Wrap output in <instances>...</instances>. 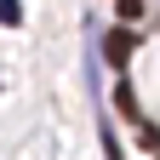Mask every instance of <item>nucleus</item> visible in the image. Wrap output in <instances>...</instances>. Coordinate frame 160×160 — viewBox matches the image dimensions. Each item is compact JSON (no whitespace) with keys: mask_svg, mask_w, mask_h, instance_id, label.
<instances>
[{"mask_svg":"<svg viewBox=\"0 0 160 160\" xmlns=\"http://www.w3.org/2000/svg\"><path fill=\"white\" fill-rule=\"evenodd\" d=\"M143 12V0H120V17H137Z\"/></svg>","mask_w":160,"mask_h":160,"instance_id":"7ed1b4c3","label":"nucleus"},{"mask_svg":"<svg viewBox=\"0 0 160 160\" xmlns=\"http://www.w3.org/2000/svg\"><path fill=\"white\" fill-rule=\"evenodd\" d=\"M0 23H6V29L23 23V0H0Z\"/></svg>","mask_w":160,"mask_h":160,"instance_id":"f03ea898","label":"nucleus"},{"mask_svg":"<svg viewBox=\"0 0 160 160\" xmlns=\"http://www.w3.org/2000/svg\"><path fill=\"white\" fill-rule=\"evenodd\" d=\"M103 52H109V63H114V69H126V57L137 52V34H132V29H114V34H103Z\"/></svg>","mask_w":160,"mask_h":160,"instance_id":"f257e3e1","label":"nucleus"}]
</instances>
